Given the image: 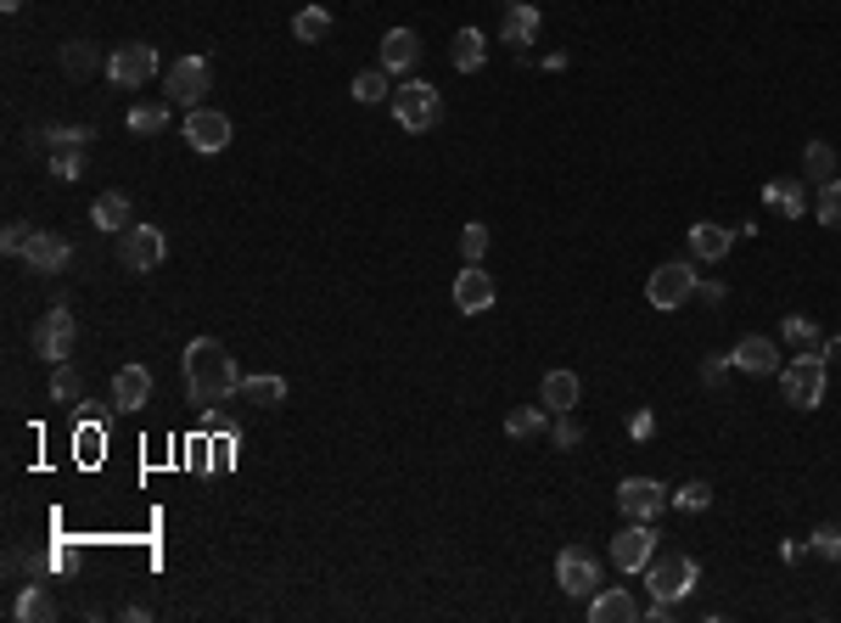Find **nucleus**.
I'll return each mask as SVG.
<instances>
[{"instance_id": "f257e3e1", "label": "nucleus", "mask_w": 841, "mask_h": 623, "mask_svg": "<svg viewBox=\"0 0 841 623\" xmlns=\"http://www.w3.org/2000/svg\"><path fill=\"white\" fill-rule=\"evenodd\" d=\"M185 388H191V405H196V410L225 405V399L241 388V371H236L230 349L214 343V338H196V343L185 349Z\"/></svg>"}, {"instance_id": "f03ea898", "label": "nucleus", "mask_w": 841, "mask_h": 623, "mask_svg": "<svg viewBox=\"0 0 841 623\" xmlns=\"http://www.w3.org/2000/svg\"><path fill=\"white\" fill-rule=\"evenodd\" d=\"M437 118H443V95H437V84H427V79H405V84H393V124H399L405 135H427Z\"/></svg>"}, {"instance_id": "7ed1b4c3", "label": "nucleus", "mask_w": 841, "mask_h": 623, "mask_svg": "<svg viewBox=\"0 0 841 623\" xmlns=\"http://www.w3.org/2000/svg\"><path fill=\"white\" fill-rule=\"evenodd\" d=\"M696 264L690 259H668V264H657L651 270V281H646V298H651V309H662V315H673L679 304H690L696 298Z\"/></svg>"}, {"instance_id": "20e7f679", "label": "nucleus", "mask_w": 841, "mask_h": 623, "mask_svg": "<svg viewBox=\"0 0 841 623\" xmlns=\"http://www.w3.org/2000/svg\"><path fill=\"white\" fill-rule=\"evenodd\" d=\"M29 343L39 360H52V365H68L73 343H79V320L68 315V304H52V315H39L34 331H29Z\"/></svg>"}, {"instance_id": "39448f33", "label": "nucleus", "mask_w": 841, "mask_h": 623, "mask_svg": "<svg viewBox=\"0 0 841 623\" xmlns=\"http://www.w3.org/2000/svg\"><path fill=\"white\" fill-rule=\"evenodd\" d=\"M780 394H785V405H797V410H819V399H825V360L819 354L785 360L780 365Z\"/></svg>"}, {"instance_id": "423d86ee", "label": "nucleus", "mask_w": 841, "mask_h": 623, "mask_svg": "<svg viewBox=\"0 0 841 623\" xmlns=\"http://www.w3.org/2000/svg\"><path fill=\"white\" fill-rule=\"evenodd\" d=\"M646 585H651V596L657 601H684L690 590L702 585V567H696V556H651V567H646Z\"/></svg>"}, {"instance_id": "0eeeda50", "label": "nucleus", "mask_w": 841, "mask_h": 623, "mask_svg": "<svg viewBox=\"0 0 841 623\" xmlns=\"http://www.w3.org/2000/svg\"><path fill=\"white\" fill-rule=\"evenodd\" d=\"M163 259H169V236L158 225H129V230H118V264L124 270L146 275V270H158Z\"/></svg>"}, {"instance_id": "6e6552de", "label": "nucleus", "mask_w": 841, "mask_h": 623, "mask_svg": "<svg viewBox=\"0 0 841 623\" xmlns=\"http://www.w3.org/2000/svg\"><path fill=\"white\" fill-rule=\"evenodd\" d=\"M668 500H673V495L657 484V477H623V484H617V511H623L628 522H657Z\"/></svg>"}, {"instance_id": "1a4fd4ad", "label": "nucleus", "mask_w": 841, "mask_h": 623, "mask_svg": "<svg viewBox=\"0 0 841 623\" xmlns=\"http://www.w3.org/2000/svg\"><path fill=\"white\" fill-rule=\"evenodd\" d=\"M152 73H158V52H152L146 39H129V45H118V52L107 57V79H113L118 90H140Z\"/></svg>"}, {"instance_id": "9d476101", "label": "nucleus", "mask_w": 841, "mask_h": 623, "mask_svg": "<svg viewBox=\"0 0 841 623\" xmlns=\"http://www.w3.org/2000/svg\"><path fill=\"white\" fill-rule=\"evenodd\" d=\"M556 585L572 596V601H589V596H595L601 590V562L595 556H589V551H561L556 556Z\"/></svg>"}, {"instance_id": "9b49d317", "label": "nucleus", "mask_w": 841, "mask_h": 623, "mask_svg": "<svg viewBox=\"0 0 841 623\" xmlns=\"http://www.w3.org/2000/svg\"><path fill=\"white\" fill-rule=\"evenodd\" d=\"M230 135H236L230 118L214 113V107H191V113H185V147H191V152H208V158H214V152L230 147Z\"/></svg>"}, {"instance_id": "f8f14e48", "label": "nucleus", "mask_w": 841, "mask_h": 623, "mask_svg": "<svg viewBox=\"0 0 841 623\" xmlns=\"http://www.w3.org/2000/svg\"><path fill=\"white\" fill-rule=\"evenodd\" d=\"M657 556V534H651V522H628V529H617L612 540V562L617 573H646Z\"/></svg>"}, {"instance_id": "ddd939ff", "label": "nucleus", "mask_w": 841, "mask_h": 623, "mask_svg": "<svg viewBox=\"0 0 841 623\" xmlns=\"http://www.w3.org/2000/svg\"><path fill=\"white\" fill-rule=\"evenodd\" d=\"M68 259H73V242H68L62 230H34L29 248H23V264H29L34 275H62Z\"/></svg>"}, {"instance_id": "4468645a", "label": "nucleus", "mask_w": 841, "mask_h": 623, "mask_svg": "<svg viewBox=\"0 0 841 623\" xmlns=\"http://www.w3.org/2000/svg\"><path fill=\"white\" fill-rule=\"evenodd\" d=\"M208 79H214V68L203 57H174L169 63V102L174 107H196V102H203V90H208Z\"/></svg>"}, {"instance_id": "2eb2a0df", "label": "nucleus", "mask_w": 841, "mask_h": 623, "mask_svg": "<svg viewBox=\"0 0 841 623\" xmlns=\"http://www.w3.org/2000/svg\"><path fill=\"white\" fill-rule=\"evenodd\" d=\"M455 309H461V315H488V309H493V275H488L482 264H466V270L455 275Z\"/></svg>"}, {"instance_id": "dca6fc26", "label": "nucleus", "mask_w": 841, "mask_h": 623, "mask_svg": "<svg viewBox=\"0 0 841 623\" xmlns=\"http://www.w3.org/2000/svg\"><path fill=\"white\" fill-rule=\"evenodd\" d=\"M729 354H735V371H747V376H780V365H785L774 338H740Z\"/></svg>"}, {"instance_id": "f3484780", "label": "nucleus", "mask_w": 841, "mask_h": 623, "mask_svg": "<svg viewBox=\"0 0 841 623\" xmlns=\"http://www.w3.org/2000/svg\"><path fill=\"white\" fill-rule=\"evenodd\" d=\"M421 63V34L416 29H387L382 34V68L387 73H410Z\"/></svg>"}, {"instance_id": "a211bd4d", "label": "nucleus", "mask_w": 841, "mask_h": 623, "mask_svg": "<svg viewBox=\"0 0 841 623\" xmlns=\"http://www.w3.org/2000/svg\"><path fill=\"white\" fill-rule=\"evenodd\" d=\"M578 399H583V382L572 376V371H550L538 382V405L550 410V416H567V410H578Z\"/></svg>"}, {"instance_id": "6ab92c4d", "label": "nucleus", "mask_w": 841, "mask_h": 623, "mask_svg": "<svg viewBox=\"0 0 841 623\" xmlns=\"http://www.w3.org/2000/svg\"><path fill=\"white\" fill-rule=\"evenodd\" d=\"M113 405L118 410H146V405H152V371H146V365H124L113 376Z\"/></svg>"}, {"instance_id": "aec40b11", "label": "nucleus", "mask_w": 841, "mask_h": 623, "mask_svg": "<svg viewBox=\"0 0 841 623\" xmlns=\"http://www.w3.org/2000/svg\"><path fill=\"white\" fill-rule=\"evenodd\" d=\"M589 618H595V623H634L639 607L628 601L623 585H612V590H595V596H589Z\"/></svg>"}, {"instance_id": "412c9836", "label": "nucleus", "mask_w": 841, "mask_h": 623, "mask_svg": "<svg viewBox=\"0 0 841 623\" xmlns=\"http://www.w3.org/2000/svg\"><path fill=\"white\" fill-rule=\"evenodd\" d=\"M538 29H544L538 7H505V18H500V39L505 45H522V52L538 39Z\"/></svg>"}, {"instance_id": "4be33fe9", "label": "nucleus", "mask_w": 841, "mask_h": 623, "mask_svg": "<svg viewBox=\"0 0 841 623\" xmlns=\"http://www.w3.org/2000/svg\"><path fill=\"white\" fill-rule=\"evenodd\" d=\"M90 225L107 230V236L129 230V197H124V191H102V197L90 203Z\"/></svg>"}, {"instance_id": "5701e85b", "label": "nucleus", "mask_w": 841, "mask_h": 623, "mask_svg": "<svg viewBox=\"0 0 841 623\" xmlns=\"http://www.w3.org/2000/svg\"><path fill=\"white\" fill-rule=\"evenodd\" d=\"M729 248H735V236H729L724 225H713V219H702V225H690V253H696V259L718 264V259H724Z\"/></svg>"}, {"instance_id": "b1692460", "label": "nucleus", "mask_w": 841, "mask_h": 623, "mask_svg": "<svg viewBox=\"0 0 841 623\" xmlns=\"http://www.w3.org/2000/svg\"><path fill=\"white\" fill-rule=\"evenodd\" d=\"M236 394L253 410H275V405H286V376H241Z\"/></svg>"}, {"instance_id": "393cba45", "label": "nucleus", "mask_w": 841, "mask_h": 623, "mask_svg": "<svg viewBox=\"0 0 841 623\" xmlns=\"http://www.w3.org/2000/svg\"><path fill=\"white\" fill-rule=\"evenodd\" d=\"M780 338L797 349V354H819V343H825V331H819V320L814 315H785L780 320Z\"/></svg>"}, {"instance_id": "a878e982", "label": "nucleus", "mask_w": 841, "mask_h": 623, "mask_svg": "<svg viewBox=\"0 0 841 623\" xmlns=\"http://www.w3.org/2000/svg\"><path fill=\"white\" fill-rule=\"evenodd\" d=\"M482 57H488L482 29H461V34L450 39V63H455L461 73H477V68H482Z\"/></svg>"}, {"instance_id": "bb28decb", "label": "nucleus", "mask_w": 841, "mask_h": 623, "mask_svg": "<svg viewBox=\"0 0 841 623\" xmlns=\"http://www.w3.org/2000/svg\"><path fill=\"white\" fill-rule=\"evenodd\" d=\"M39 152H57V147H90V129L84 124H52V129H34L29 135Z\"/></svg>"}, {"instance_id": "cd10ccee", "label": "nucleus", "mask_w": 841, "mask_h": 623, "mask_svg": "<svg viewBox=\"0 0 841 623\" xmlns=\"http://www.w3.org/2000/svg\"><path fill=\"white\" fill-rule=\"evenodd\" d=\"M763 203H769L774 214H791V219L808 208V197H803V185H797V180H769V185H763Z\"/></svg>"}, {"instance_id": "c85d7f7f", "label": "nucleus", "mask_w": 841, "mask_h": 623, "mask_svg": "<svg viewBox=\"0 0 841 623\" xmlns=\"http://www.w3.org/2000/svg\"><path fill=\"white\" fill-rule=\"evenodd\" d=\"M95 68H102V52H95L90 39H68V45H62V73H68V79H90Z\"/></svg>"}, {"instance_id": "c756f323", "label": "nucleus", "mask_w": 841, "mask_h": 623, "mask_svg": "<svg viewBox=\"0 0 841 623\" xmlns=\"http://www.w3.org/2000/svg\"><path fill=\"white\" fill-rule=\"evenodd\" d=\"M544 427H550V410H544V405H516V410L505 416V433H511V439H538Z\"/></svg>"}, {"instance_id": "7c9ffc66", "label": "nucleus", "mask_w": 841, "mask_h": 623, "mask_svg": "<svg viewBox=\"0 0 841 623\" xmlns=\"http://www.w3.org/2000/svg\"><path fill=\"white\" fill-rule=\"evenodd\" d=\"M393 95V73L387 68H365L360 79H354V102L360 107H376V102H387Z\"/></svg>"}, {"instance_id": "2f4dec72", "label": "nucleus", "mask_w": 841, "mask_h": 623, "mask_svg": "<svg viewBox=\"0 0 841 623\" xmlns=\"http://www.w3.org/2000/svg\"><path fill=\"white\" fill-rule=\"evenodd\" d=\"M169 107L174 102H135L129 107V135H158V129H169Z\"/></svg>"}, {"instance_id": "473e14b6", "label": "nucleus", "mask_w": 841, "mask_h": 623, "mask_svg": "<svg viewBox=\"0 0 841 623\" xmlns=\"http://www.w3.org/2000/svg\"><path fill=\"white\" fill-rule=\"evenodd\" d=\"M23 623H45V618H57V601L45 596V585H29L23 596H18V607H12Z\"/></svg>"}, {"instance_id": "72a5a7b5", "label": "nucleus", "mask_w": 841, "mask_h": 623, "mask_svg": "<svg viewBox=\"0 0 841 623\" xmlns=\"http://www.w3.org/2000/svg\"><path fill=\"white\" fill-rule=\"evenodd\" d=\"M292 34H298L304 45H320V39L331 34V12H326V7H304L298 18H292Z\"/></svg>"}, {"instance_id": "f704fd0d", "label": "nucleus", "mask_w": 841, "mask_h": 623, "mask_svg": "<svg viewBox=\"0 0 841 623\" xmlns=\"http://www.w3.org/2000/svg\"><path fill=\"white\" fill-rule=\"evenodd\" d=\"M803 174H808V180H819V185H830V180H836V152L825 147V140H814V147L803 152Z\"/></svg>"}, {"instance_id": "c9c22d12", "label": "nucleus", "mask_w": 841, "mask_h": 623, "mask_svg": "<svg viewBox=\"0 0 841 623\" xmlns=\"http://www.w3.org/2000/svg\"><path fill=\"white\" fill-rule=\"evenodd\" d=\"M808 545H814V556H819V562H841V522H819Z\"/></svg>"}, {"instance_id": "e433bc0d", "label": "nucleus", "mask_w": 841, "mask_h": 623, "mask_svg": "<svg viewBox=\"0 0 841 623\" xmlns=\"http://www.w3.org/2000/svg\"><path fill=\"white\" fill-rule=\"evenodd\" d=\"M814 214H819V225H830V230H841V180H830V185H819V203H814Z\"/></svg>"}, {"instance_id": "4c0bfd02", "label": "nucleus", "mask_w": 841, "mask_h": 623, "mask_svg": "<svg viewBox=\"0 0 841 623\" xmlns=\"http://www.w3.org/2000/svg\"><path fill=\"white\" fill-rule=\"evenodd\" d=\"M550 444H556V450H578V444H583V427H578L572 410H567V416H550Z\"/></svg>"}, {"instance_id": "58836bf2", "label": "nucleus", "mask_w": 841, "mask_h": 623, "mask_svg": "<svg viewBox=\"0 0 841 623\" xmlns=\"http://www.w3.org/2000/svg\"><path fill=\"white\" fill-rule=\"evenodd\" d=\"M52 174L57 180H84V147H57L52 152Z\"/></svg>"}, {"instance_id": "ea45409f", "label": "nucleus", "mask_w": 841, "mask_h": 623, "mask_svg": "<svg viewBox=\"0 0 841 623\" xmlns=\"http://www.w3.org/2000/svg\"><path fill=\"white\" fill-rule=\"evenodd\" d=\"M461 253H466V264H482V253H488V225L482 219H471L461 230Z\"/></svg>"}, {"instance_id": "a19ab883", "label": "nucleus", "mask_w": 841, "mask_h": 623, "mask_svg": "<svg viewBox=\"0 0 841 623\" xmlns=\"http://www.w3.org/2000/svg\"><path fill=\"white\" fill-rule=\"evenodd\" d=\"M673 506L679 511H707L713 506V489L707 484H684V489H673Z\"/></svg>"}, {"instance_id": "79ce46f5", "label": "nucleus", "mask_w": 841, "mask_h": 623, "mask_svg": "<svg viewBox=\"0 0 841 623\" xmlns=\"http://www.w3.org/2000/svg\"><path fill=\"white\" fill-rule=\"evenodd\" d=\"M729 371H735V354H707L702 360V382H707V388H724Z\"/></svg>"}, {"instance_id": "37998d69", "label": "nucleus", "mask_w": 841, "mask_h": 623, "mask_svg": "<svg viewBox=\"0 0 841 623\" xmlns=\"http://www.w3.org/2000/svg\"><path fill=\"white\" fill-rule=\"evenodd\" d=\"M203 433H230V439H241V421L225 416L219 405H208V410H203Z\"/></svg>"}, {"instance_id": "c03bdc74", "label": "nucleus", "mask_w": 841, "mask_h": 623, "mask_svg": "<svg viewBox=\"0 0 841 623\" xmlns=\"http://www.w3.org/2000/svg\"><path fill=\"white\" fill-rule=\"evenodd\" d=\"M52 399H62V405H68V399H79V376H73L68 365H57V371H52Z\"/></svg>"}, {"instance_id": "a18cd8bd", "label": "nucleus", "mask_w": 841, "mask_h": 623, "mask_svg": "<svg viewBox=\"0 0 841 623\" xmlns=\"http://www.w3.org/2000/svg\"><path fill=\"white\" fill-rule=\"evenodd\" d=\"M29 236H34V230H29L23 219H12L7 230H0V253H23V248H29Z\"/></svg>"}, {"instance_id": "49530a36", "label": "nucleus", "mask_w": 841, "mask_h": 623, "mask_svg": "<svg viewBox=\"0 0 841 623\" xmlns=\"http://www.w3.org/2000/svg\"><path fill=\"white\" fill-rule=\"evenodd\" d=\"M230 444H236V439H230V433H219V444H214V455H208V466H214V472H230Z\"/></svg>"}, {"instance_id": "de8ad7c7", "label": "nucleus", "mask_w": 841, "mask_h": 623, "mask_svg": "<svg viewBox=\"0 0 841 623\" xmlns=\"http://www.w3.org/2000/svg\"><path fill=\"white\" fill-rule=\"evenodd\" d=\"M819 360H825V365H841V338H825V343H819Z\"/></svg>"}, {"instance_id": "09e8293b", "label": "nucleus", "mask_w": 841, "mask_h": 623, "mask_svg": "<svg viewBox=\"0 0 841 623\" xmlns=\"http://www.w3.org/2000/svg\"><path fill=\"white\" fill-rule=\"evenodd\" d=\"M0 12H23V0H0Z\"/></svg>"}, {"instance_id": "8fccbe9b", "label": "nucleus", "mask_w": 841, "mask_h": 623, "mask_svg": "<svg viewBox=\"0 0 841 623\" xmlns=\"http://www.w3.org/2000/svg\"><path fill=\"white\" fill-rule=\"evenodd\" d=\"M505 7H533V0H505Z\"/></svg>"}]
</instances>
